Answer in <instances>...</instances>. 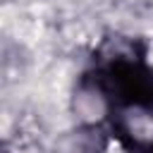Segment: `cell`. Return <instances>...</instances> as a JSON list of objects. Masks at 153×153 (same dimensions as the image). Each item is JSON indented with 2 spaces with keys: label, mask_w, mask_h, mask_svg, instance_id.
<instances>
[{
  "label": "cell",
  "mask_w": 153,
  "mask_h": 153,
  "mask_svg": "<svg viewBox=\"0 0 153 153\" xmlns=\"http://www.w3.org/2000/svg\"><path fill=\"white\" fill-rule=\"evenodd\" d=\"M148 153H153V148H148Z\"/></svg>",
  "instance_id": "7a4b0ae2"
},
{
  "label": "cell",
  "mask_w": 153,
  "mask_h": 153,
  "mask_svg": "<svg viewBox=\"0 0 153 153\" xmlns=\"http://www.w3.org/2000/svg\"><path fill=\"white\" fill-rule=\"evenodd\" d=\"M91 88L110 105H136L153 110V72L141 57H110L96 69Z\"/></svg>",
  "instance_id": "6da1fadb"
}]
</instances>
